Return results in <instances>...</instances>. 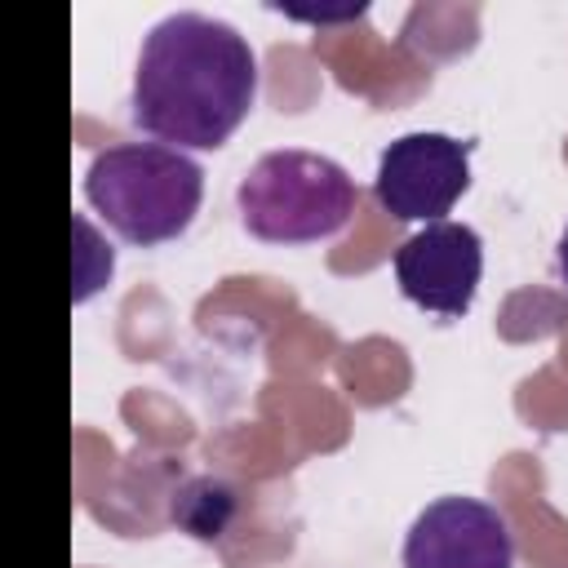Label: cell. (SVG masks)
Segmentation results:
<instances>
[{"mask_svg": "<svg viewBox=\"0 0 568 568\" xmlns=\"http://www.w3.org/2000/svg\"><path fill=\"white\" fill-rule=\"evenodd\" d=\"M257 53L222 18L169 13L138 49L129 115L178 151H217L253 111Z\"/></svg>", "mask_w": 568, "mask_h": 568, "instance_id": "6da1fadb", "label": "cell"}, {"mask_svg": "<svg viewBox=\"0 0 568 568\" xmlns=\"http://www.w3.org/2000/svg\"><path fill=\"white\" fill-rule=\"evenodd\" d=\"M84 200L129 244L151 248L178 240L204 200V169L164 142H120L93 155Z\"/></svg>", "mask_w": 568, "mask_h": 568, "instance_id": "7a4b0ae2", "label": "cell"}, {"mask_svg": "<svg viewBox=\"0 0 568 568\" xmlns=\"http://www.w3.org/2000/svg\"><path fill=\"white\" fill-rule=\"evenodd\" d=\"M359 204L355 178L302 146L266 151L235 186V209L248 235L266 244H315L337 235Z\"/></svg>", "mask_w": 568, "mask_h": 568, "instance_id": "3957f363", "label": "cell"}, {"mask_svg": "<svg viewBox=\"0 0 568 568\" xmlns=\"http://www.w3.org/2000/svg\"><path fill=\"white\" fill-rule=\"evenodd\" d=\"M470 186V142L448 133H404L377 155L373 195L395 222H444Z\"/></svg>", "mask_w": 568, "mask_h": 568, "instance_id": "277c9868", "label": "cell"}, {"mask_svg": "<svg viewBox=\"0 0 568 568\" xmlns=\"http://www.w3.org/2000/svg\"><path fill=\"white\" fill-rule=\"evenodd\" d=\"M484 275L479 231L466 222H426L395 248L399 293L430 315H466Z\"/></svg>", "mask_w": 568, "mask_h": 568, "instance_id": "5b68a950", "label": "cell"}, {"mask_svg": "<svg viewBox=\"0 0 568 568\" xmlns=\"http://www.w3.org/2000/svg\"><path fill=\"white\" fill-rule=\"evenodd\" d=\"M404 568H515L510 524L479 497H439L413 519Z\"/></svg>", "mask_w": 568, "mask_h": 568, "instance_id": "8992f818", "label": "cell"}, {"mask_svg": "<svg viewBox=\"0 0 568 568\" xmlns=\"http://www.w3.org/2000/svg\"><path fill=\"white\" fill-rule=\"evenodd\" d=\"M169 515L195 541H217L235 524V515H240V493L226 479H217V475H195V479H186L173 493Z\"/></svg>", "mask_w": 568, "mask_h": 568, "instance_id": "52a82bcc", "label": "cell"}, {"mask_svg": "<svg viewBox=\"0 0 568 568\" xmlns=\"http://www.w3.org/2000/svg\"><path fill=\"white\" fill-rule=\"evenodd\" d=\"M75 240H80V253H75V302H89L106 280H111V266H115V257H111V248L98 240V231L89 226V217L80 213L75 217Z\"/></svg>", "mask_w": 568, "mask_h": 568, "instance_id": "ba28073f", "label": "cell"}, {"mask_svg": "<svg viewBox=\"0 0 568 568\" xmlns=\"http://www.w3.org/2000/svg\"><path fill=\"white\" fill-rule=\"evenodd\" d=\"M288 18H306V22H337V18H359L364 4H346V9H284Z\"/></svg>", "mask_w": 568, "mask_h": 568, "instance_id": "9c48e42d", "label": "cell"}, {"mask_svg": "<svg viewBox=\"0 0 568 568\" xmlns=\"http://www.w3.org/2000/svg\"><path fill=\"white\" fill-rule=\"evenodd\" d=\"M555 266H559V280L568 284V226H564V235H559V248H555Z\"/></svg>", "mask_w": 568, "mask_h": 568, "instance_id": "30bf717a", "label": "cell"}]
</instances>
